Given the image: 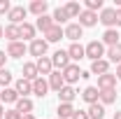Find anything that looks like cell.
<instances>
[{"label":"cell","mask_w":121,"mask_h":119,"mask_svg":"<svg viewBox=\"0 0 121 119\" xmlns=\"http://www.w3.org/2000/svg\"><path fill=\"white\" fill-rule=\"evenodd\" d=\"M105 56H107L109 63H117V65H119V63H121V42L114 45V47H109V49L105 51Z\"/></svg>","instance_id":"27"},{"label":"cell","mask_w":121,"mask_h":119,"mask_svg":"<svg viewBox=\"0 0 121 119\" xmlns=\"http://www.w3.org/2000/svg\"><path fill=\"white\" fill-rule=\"evenodd\" d=\"M35 33H37V30H35V26H33V23H28V21L19 26V35H21V40H30V42H33V40H35Z\"/></svg>","instance_id":"23"},{"label":"cell","mask_w":121,"mask_h":119,"mask_svg":"<svg viewBox=\"0 0 121 119\" xmlns=\"http://www.w3.org/2000/svg\"><path fill=\"white\" fill-rule=\"evenodd\" d=\"M35 65H37V73H40V77H44V75H51V73H54V63H51V59H49V56L37 59V61H35Z\"/></svg>","instance_id":"10"},{"label":"cell","mask_w":121,"mask_h":119,"mask_svg":"<svg viewBox=\"0 0 121 119\" xmlns=\"http://www.w3.org/2000/svg\"><path fill=\"white\" fill-rule=\"evenodd\" d=\"M89 119H103L105 117V105H100V103H93V105H89Z\"/></svg>","instance_id":"30"},{"label":"cell","mask_w":121,"mask_h":119,"mask_svg":"<svg viewBox=\"0 0 121 119\" xmlns=\"http://www.w3.org/2000/svg\"><path fill=\"white\" fill-rule=\"evenodd\" d=\"M98 21H100L105 28H114V26H117V9H112V7H103V12L98 14Z\"/></svg>","instance_id":"4"},{"label":"cell","mask_w":121,"mask_h":119,"mask_svg":"<svg viewBox=\"0 0 121 119\" xmlns=\"http://www.w3.org/2000/svg\"><path fill=\"white\" fill-rule=\"evenodd\" d=\"M77 19H79V26L82 28H91V26L98 23V14L95 12H89V9H82V14L77 16Z\"/></svg>","instance_id":"7"},{"label":"cell","mask_w":121,"mask_h":119,"mask_svg":"<svg viewBox=\"0 0 121 119\" xmlns=\"http://www.w3.org/2000/svg\"><path fill=\"white\" fill-rule=\"evenodd\" d=\"M21 119H35V114H21Z\"/></svg>","instance_id":"42"},{"label":"cell","mask_w":121,"mask_h":119,"mask_svg":"<svg viewBox=\"0 0 121 119\" xmlns=\"http://www.w3.org/2000/svg\"><path fill=\"white\" fill-rule=\"evenodd\" d=\"M70 16H68V12H65V7H56L54 9V23L56 26H60V23H65Z\"/></svg>","instance_id":"32"},{"label":"cell","mask_w":121,"mask_h":119,"mask_svg":"<svg viewBox=\"0 0 121 119\" xmlns=\"http://www.w3.org/2000/svg\"><path fill=\"white\" fill-rule=\"evenodd\" d=\"M51 63H54V68H60V73L72 63L70 56H68V49H58V51H54V56H51Z\"/></svg>","instance_id":"5"},{"label":"cell","mask_w":121,"mask_h":119,"mask_svg":"<svg viewBox=\"0 0 121 119\" xmlns=\"http://www.w3.org/2000/svg\"><path fill=\"white\" fill-rule=\"evenodd\" d=\"M56 23H54V16H49V14H42V16H37V21H35V30H42V33H47L49 28H54Z\"/></svg>","instance_id":"16"},{"label":"cell","mask_w":121,"mask_h":119,"mask_svg":"<svg viewBox=\"0 0 121 119\" xmlns=\"http://www.w3.org/2000/svg\"><path fill=\"white\" fill-rule=\"evenodd\" d=\"M26 51H28V47L23 45L21 40H19V42H9V45H7V56H9V59H21Z\"/></svg>","instance_id":"8"},{"label":"cell","mask_w":121,"mask_h":119,"mask_svg":"<svg viewBox=\"0 0 121 119\" xmlns=\"http://www.w3.org/2000/svg\"><path fill=\"white\" fill-rule=\"evenodd\" d=\"M117 87V75L112 73H105L98 77V91H105V89H114Z\"/></svg>","instance_id":"9"},{"label":"cell","mask_w":121,"mask_h":119,"mask_svg":"<svg viewBox=\"0 0 121 119\" xmlns=\"http://www.w3.org/2000/svg\"><path fill=\"white\" fill-rule=\"evenodd\" d=\"M91 75H105V73H109V61L107 59H100V61H93L91 63V70H89Z\"/></svg>","instance_id":"15"},{"label":"cell","mask_w":121,"mask_h":119,"mask_svg":"<svg viewBox=\"0 0 121 119\" xmlns=\"http://www.w3.org/2000/svg\"><path fill=\"white\" fill-rule=\"evenodd\" d=\"M47 49H49V42H47V40H42V37H35V40L28 45V51L35 56V59L47 56Z\"/></svg>","instance_id":"3"},{"label":"cell","mask_w":121,"mask_h":119,"mask_svg":"<svg viewBox=\"0 0 121 119\" xmlns=\"http://www.w3.org/2000/svg\"><path fill=\"white\" fill-rule=\"evenodd\" d=\"M63 33H65V37H68V40H72V42H77V40L82 37V33H84V28H82L79 23H68V26L63 28Z\"/></svg>","instance_id":"13"},{"label":"cell","mask_w":121,"mask_h":119,"mask_svg":"<svg viewBox=\"0 0 121 119\" xmlns=\"http://www.w3.org/2000/svg\"><path fill=\"white\" fill-rule=\"evenodd\" d=\"M114 75H117V79H121V63L117 65V73H114Z\"/></svg>","instance_id":"41"},{"label":"cell","mask_w":121,"mask_h":119,"mask_svg":"<svg viewBox=\"0 0 121 119\" xmlns=\"http://www.w3.org/2000/svg\"><path fill=\"white\" fill-rule=\"evenodd\" d=\"M9 9H12V2L9 0H0V14H9Z\"/></svg>","instance_id":"36"},{"label":"cell","mask_w":121,"mask_h":119,"mask_svg":"<svg viewBox=\"0 0 121 119\" xmlns=\"http://www.w3.org/2000/svg\"><path fill=\"white\" fill-rule=\"evenodd\" d=\"M82 98H84V103H100V91H98V87H86V89L82 91Z\"/></svg>","instance_id":"12"},{"label":"cell","mask_w":121,"mask_h":119,"mask_svg":"<svg viewBox=\"0 0 121 119\" xmlns=\"http://www.w3.org/2000/svg\"><path fill=\"white\" fill-rule=\"evenodd\" d=\"M63 37H65V33H63L60 26H54V28H49L44 33V40H47V42H60Z\"/></svg>","instance_id":"25"},{"label":"cell","mask_w":121,"mask_h":119,"mask_svg":"<svg viewBox=\"0 0 121 119\" xmlns=\"http://www.w3.org/2000/svg\"><path fill=\"white\" fill-rule=\"evenodd\" d=\"M72 119H89V112H84V110H75Z\"/></svg>","instance_id":"38"},{"label":"cell","mask_w":121,"mask_h":119,"mask_svg":"<svg viewBox=\"0 0 121 119\" xmlns=\"http://www.w3.org/2000/svg\"><path fill=\"white\" fill-rule=\"evenodd\" d=\"M84 5H86V9H89V12H95V14H98V9L103 12V0H86Z\"/></svg>","instance_id":"35"},{"label":"cell","mask_w":121,"mask_h":119,"mask_svg":"<svg viewBox=\"0 0 121 119\" xmlns=\"http://www.w3.org/2000/svg\"><path fill=\"white\" fill-rule=\"evenodd\" d=\"M2 37H5V28L0 26V40H2Z\"/></svg>","instance_id":"45"},{"label":"cell","mask_w":121,"mask_h":119,"mask_svg":"<svg viewBox=\"0 0 121 119\" xmlns=\"http://www.w3.org/2000/svg\"><path fill=\"white\" fill-rule=\"evenodd\" d=\"M63 7H65V12H68V16H70V19H77V16L82 14L79 2H68V5H63Z\"/></svg>","instance_id":"33"},{"label":"cell","mask_w":121,"mask_h":119,"mask_svg":"<svg viewBox=\"0 0 121 119\" xmlns=\"http://www.w3.org/2000/svg\"><path fill=\"white\" fill-rule=\"evenodd\" d=\"M26 14H28V7H23V5H16V7H12V9H9L7 19H9V23L21 26V23H26Z\"/></svg>","instance_id":"2"},{"label":"cell","mask_w":121,"mask_h":119,"mask_svg":"<svg viewBox=\"0 0 121 119\" xmlns=\"http://www.w3.org/2000/svg\"><path fill=\"white\" fill-rule=\"evenodd\" d=\"M5 117V107H2V103H0V119Z\"/></svg>","instance_id":"43"},{"label":"cell","mask_w":121,"mask_h":119,"mask_svg":"<svg viewBox=\"0 0 121 119\" xmlns=\"http://www.w3.org/2000/svg\"><path fill=\"white\" fill-rule=\"evenodd\" d=\"M2 119H21V114H19L16 110H5V117Z\"/></svg>","instance_id":"37"},{"label":"cell","mask_w":121,"mask_h":119,"mask_svg":"<svg viewBox=\"0 0 121 119\" xmlns=\"http://www.w3.org/2000/svg\"><path fill=\"white\" fill-rule=\"evenodd\" d=\"M84 51H86V59H91V63H93V61H100L105 56V45L100 40H91L89 45L84 47Z\"/></svg>","instance_id":"1"},{"label":"cell","mask_w":121,"mask_h":119,"mask_svg":"<svg viewBox=\"0 0 121 119\" xmlns=\"http://www.w3.org/2000/svg\"><path fill=\"white\" fill-rule=\"evenodd\" d=\"M5 37H7L9 42H19V40H21V35H19V26H14V23L5 26Z\"/></svg>","instance_id":"31"},{"label":"cell","mask_w":121,"mask_h":119,"mask_svg":"<svg viewBox=\"0 0 121 119\" xmlns=\"http://www.w3.org/2000/svg\"><path fill=\"white\" fill-rule=\"evenodd\" d=\"M79 77H82V70H79V65H77V63H70V65L63 70V79H65V84H70V87L75 84Z\"/></svg>","instance_id":"6"},{"label":"cell","mask_w":121,"mask_h":119,"mask_svg":"<svg viewBox=\"0 0 121 119\" xmlns=\"http://www.w3.org/2000/svg\"><path fill=\"white\" fill-rule=\"evenodd\" d=\"M119 30L117 28H107L105 33H103V45H107V47H114V45H119Z\"/></svg>","instance_id":"20"},{"label":"cell","mask_w":121,"mask_h":119,"mask_svg":"<svg viewBox=\"0 0 121 119\" xmlns=\"http://www.w3.org/2000/svg\"><path fill=\"white\" fill-rule=\"evenodd\" d=\"M117 26H121V7L117 9Z\"/></svg>","instance_id":"40"},{"label":"cell","mask_w":121,"mask_h":119,"mask_svg":"<svg viewBox=\"0 0 121 119\" xmlns=\"http://www.w3.org/2000/svg\"><path fill=\"white\" fill-rule=\"evenodd\" d=\"M63 87H65V79H63V73H60V70H56V73L49 75V89L60 91Z\"/></svg>","instance_id":"21"},{"label":"cell","mask_w":121,"mask_h":119,"mask_svg":"<svg viewBox=\"0 0 121 119\" xmlns=\"http://www.w3.org/2000/svg\"><path fill=\"white\" fill-rule=\"evenodd\" d=\"M117 89H105V91H100V105H112V103H117Z\"/></svg>","instance_id":"29"},{"label":"cell","mask_w":121,"mask_h":119,"mask_svg":"<svg viewBox=\"0 0 121 119\" xmlns=\"http://www.w3.org/2000/svg\"><path fill=\"white\" fill-rule=\"evenodd\" d=\"M56 114H58V119H72V114H75V107H72V103H58Z\"/></svg>","instance_id":"26"},{"label":"cell","mask_w":121,"mask_h":119,"mask_svg":"<svg viewBox=\"0 0 121 119\" xmlns=\"http://www.w3.org/2000/svg\"><path fill=\"white\" fill-rule=\"evenodd\" d=\"M14 89L16 93H19V98H28V93H33V82H28V79H16V84H14Z\"/></svg>","instance_id":"11"},{"label":"cell","mask_w":121,"mask_h":119,"mask_svg":"<svg viewBox=\"0 0 121 119\" xmlns=\"http://www.w3.org/2000/svg\"><path fill=\"white\" fill-rule=\"evenodd\" d=\"M47 9H49V2H47V0H33V2L28 5V12H33L35 16L47 14Z\"/></svg>","instance_id":"19"},{"label":"cell","mask_w":121,"mask_h":119,"mask_svg":"<svg viewBox=\"0 0 121 119\" xmlns=\"http://www.w3.org/2000/svg\"><path fill=\"white\" fill-rule=\"evenodd\" d=\"M9 59V56H7V54H5V51H0V68H5V61Z\"/></svg>","instance_id":"39"},{"label":"cell","mask_w":121,"mask_h":119,"mask_svg":"<svg viewBox=\"0 0 121 119\" xmlns=\"http://www.w3.org/2000/svg\"><path fill=\"white\" fill-rule=\"evenodd\" d=\"M68 56H70V61H82V59H86V51L79 42H72L68 47Z\"/></svg>","instance_id":"18"},{"label":"cell","mask_w":121,"mask_h":119,"mask_svg":"<svg viewBox=\"0 0 121 119\" xmlns=\"http://www.w3.org/2000/svg\"><path fill=\"white\" fill-rule=\"evenodd\" d=\"M33 93L40 96V98H44L47 93H49V82H47L44 77H37V79L33 82Z\"/></svg>","instance_id":"14"},{"label":"cell","mask_w":121,"mask_h":119,"mask_svg":"<svg viewBox=\"0 0 121 119\" xmlns=\"http://www.w3.org/2000/svg\"><path fill=\"white\" fill-rule=\"evenodd\" d=\"M9 84H12V73H9L7 68H0V87L7 89Z\"/></svg>","instance_id":"34"},{"label":"cell","mask_w":121,"mask_h":119,"mask_svg":"<svg viewBox=\"0 0 121 119\" xmlns=\"http://www.w3.org/2000/svg\"><path fill=\"white\" fill-rule=\"evenodd\" d=\"M37 77H40V73H37V65H35V63H23V79L35 82Z\"/></svg>","instance_id":"28"},{"label":"cell","mask_w":121,"mask_h":119,"mask_svg":"<svg viewBox=\"0 0 121 119\" xmlns=\"http://www.w3.org/2000/svg\"><path fill=\"white\" fill-rule=\"evenodd\" d=\"M33 107H35V105H33V101H30V98H19L14 110L19 112V114H33Z\"/></svg>","instance_id":"24"},{"label":"cell","mask_w":121,"mask_h":119,"mask_svg":"<svg viewBox=\"0 0 121 119\" xmlns=\"http://www.w3.org/2000/svg\"><path fill=\"white\" fill-rule=\"evenodd\" d=\"M58 98H60V103H72L77 98V91H75V87H70V84H65L63 89L58 91Z\"/></svg>","instance_id":"22"},{"label":"cell","mask_w":121,"mask_h":119,"mask_svg":"<svg viewBox=\"0 0 121 119\" xmlns=\"http://www.w3.org/2000/svg\"><path fill=\"white\" fill-rule=\"evenodd\" d=\"M114 119H121V110H117V112H114Z\"/></svg>","instance_id":"44"},{"label":"cell","mask_w":121,"mask_h":119,"mask_svg":"<svg viewBox=\"0 0 121 119\" xmlns=\"http://www.w3.org/2000/svg\"><path fill=\"white\" fill-rule=\"evenodd\" d=\"M16 101H19V93H16V89L7 87V89H2V91H0V103H7V105H16Z\"/></svg>","instance_id":"17"}]
</instances>
